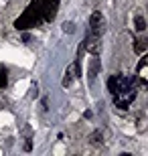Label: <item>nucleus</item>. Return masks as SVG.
Wrapping results in <instances>:
<instances>
[{"label": "nucleus", "mask_w": 148, "mask_h": 156, "mask_svg": "<svg viewBox=\"0 0 148 156\" xmlns=\"http://www.w3.org/2000/svg\"><path fill=\"white\" fill-rule=\"evenodd\" d=\"M96 71H97V59L91 61V69H89V81L96 79Z\"/></svg>", "instance_id": "7"}, {"label": "nucleus", "mask_w": 148, "mask_h": 156, "mask_svg": "<svg viewBox=\"0 0 148 156\" xmlns=\"http://www.w3.org/2000/svg\"><path fill=\"white\" fill-rule=\"evenodd\" d=\"M136 30H140V33L146 30V20H144V16H136Z\"/></svg>", "instance_id": "6"}, {"label": "nucleus", "mask_w": 148, "mask_h": 156, "mask_svg": "<svg viewBox=\"0 0 148 156\" xmlns=\"http://www.w3.org/2000/svg\"><path fill=\"white\" fill-rule=\"evenodd\" d=\"M136 85L138 83H134V85H128V87H124L122 91H118L114 95V104H116V108H120V110H126L128 105L134 101V98H136Z\"/></svg>", "instance_id": "2"}, {"label": "nucleus", "mask_w": 148, "mask_h": 156, "mask_svg": "<svg viewBox=\"0 0 148 156\" xmlns=\"http://www.w3.org/2000/svg\"><path fill=\"white\" fill-rule=\"evenodd\" d=\"M6 83H8L6 73H4V71H0V89H2V87H6Z\"/></svg>", "instance_id": "8"}, {"label": "nucleus", "mask_w": 148, "mask_h": 156, "mask_svg": "<svg viewBox=\"0 0 148 156\" xmlns=\"http://www.w3.org/2000/svg\"><path fill=\"white\" fill-rule=\"evenodd\" d=\"M41 23H43V16H41V0H33L27 6V10L14 20V27L18 30H24V29H31V27H39Z\"/></svg>", "instance_id": "1"}, {"label": "nucleus", "mask_w": 148, "mask_h": 156, "mask_svg": "<svg viewBox=\"0 0 148 156\" xmlns=\"http://www.w3.org/2000/svg\"><path fill=\"white\" fill-rule=\"evenodd\" d=\"M57 8H59V0H41V16L43 20L51 23L57 16Z\"/></svg>", "instance_id": "3"}, {"label": "nucleus", "mask_w": 148, "mask_h": 156, "mask_svg": "<svg viewBox=\"0 0 148 156\" xmlns=\"http://www.w3.org/2000/svg\"><path fill=\"white\" fill-rule=\"evenodd\" d=\"M146 43H148L146 39H138V41H136V45H134V51L142 55V53L146 51Z\"/></svg>", "instance_id": "5"}, {"label": "nucleus", "mask_w": 148, "mask_h": 156, "mask_svg": "<svg viewBox=\"0 0 148 156\" xmlns=\"http://www.w3.org/2000/svg\"><path fill=\"white\" fill-rule=\"evenodd\" d=\"M102 33H103V16H102L99 10H96L93 14H91V18H89V35L99 37Z\"/></svg>", "instance_id": "4"}]
</instances>
